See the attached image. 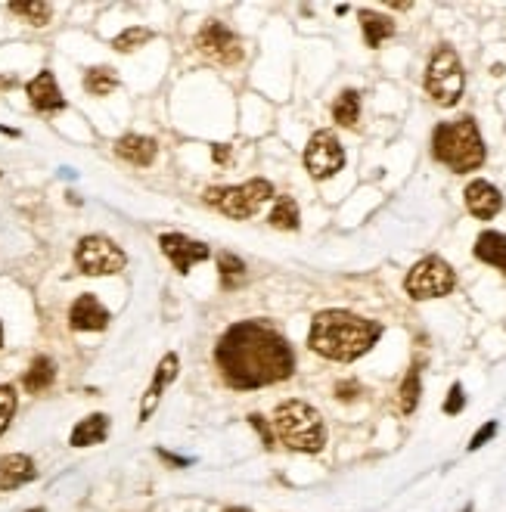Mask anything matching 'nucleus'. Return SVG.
<instances>
[{
    "mask_svg": "<svg viewBox=\"0 0 506 512\" xmlns=\"http://www.w3.org/2000/svg\"><path fill=\"white\" fill-rule=\"evenodd\" d=\"M475 258L503 270L506 274V233L497 230H485L479 239H475Z\"/></svg>",
    "mask_w": 506,
    "mask_h": 512,
    "instance_id": "obj_18",
    "label": "nucleus"
},
{
    "mask_svg": "<svg viewBox=\"0 0 506 512\" xmlns=\"http://www.w3.org/2000/svg\"><path fill=\"white\" fill-rule=\"evenodd\" d=\"M426 90L429 97L451 109L460 103L463 90H466V75H463V63L454 47H438L429 59V69H426Z\"/></svg>",
    "mask_w": 506,
    "mask_h": 512,
    "instance_id": "obj_6",
    "label": "nucleus"
},
{
    "mask_svg": "<svg viewBox=\"0 0 506 512\" xmlns=\"http://www.w3.org/2000/svg\"><path fill=\"white\" fill-rule=\"evenodd\" d=\"M75 264L87 277H112V274H122V270H125L128 255L118 249L109 236L94 233V236H84L78 243Z\"/></svg>",
    "mask_w": 506,
    "mask_h": 512,
    "instance_id": "obj_8",
    "label": "nucleus"
},
{
    "mask_svg": "<svg viewBox=\"0 0 506 512\" xmlns=\"http://www.w3.org/2000/svg\"><path fill=\"white\" fill-rule=\"evenodd\" d=\"M274 432L280 444L299 454H320L326 444V426L320 413L305 401H283L274 410Z\"/></svg>",
    "mask_w": 506,
    "mask_h": 512,
    "instance_id": "obj_4",
    "label": "nucleus"
},
{
    "mask_svg": "<svg viewBox=\"0 0 506 512\" xmlns=\"http://www.w3.org/2000/svg\"><path fill=\"white\" fill-rule=\"evenodd\" d=\"M16 416V388L0 385V435H4Z\"/></svg>",
    "mask_w": 506,
    "mask_h": 512,
    "instance_id": "obj_29",
    "label": "nucleus"
},
{
    "mask_svg": "<svg viewBox=\"0 0 506 512\" xmlns=\"http://www.w3.org/2000/svg\"><path fill=\"white\" fill-rule=\"evenodd\" d=\"M382 336V326L357 317L351 311H320L311 323L308 345L326 360H339V364H351V360L364 357Z\"/></svg>",
    "mask_w": 506,
    "mask_h": 512,
    "instance_id": "obj_2",
    "label": "nucleus"
},
{
    "mask_svg": "<svg viewBox=\"0 0 506 512\" xmlns=\"http://www.w3.org/2000/svg\"><path fill=\"white\" fill-rule=\"evenodd\" d=\"M361 28H364V41L367 47H382L389 38H395V22L382 13H373V10H361Z\"/></svg>",
    "mask_w": 506,
    "mask_h": 512,
    "instance_id": "obj_20",
    "label": "nucleus"
},
{
    "mask_svg": "<svg viewBox=\"0 0 506 512\" xmlns=\"http://www.w3.org/2000/svg\"><path fill=\"white\" fill-rule=\"evenodd\" d=\"M106 435H109V416L106 413H94V416L81 419V423L72 429L69 444L72 447H91V444L106 441Z\"/></svg>",
    "mask_w": 506,
    "mask_h": 512,
    "instance_id": "obj_19",
    "label": "nucleus"
},
{
    "mask_svg": "<svg viewBox=\"0 0 506 512\" xmlns=\"http://www.w3.org/2000/svg\"><path fill=\"white\" fill-rule=\"evenodd\" d=\"M274 199V184L264 177L246 180L240 187H212L205 190V202L215 205L221 215L233 218V221H249L252 215H258L264 202Z\"/></svg>",
    "mask_w": 506,
    "mask_h": 512,
    "instance_id": "obj_5",
    "label": "nucleus"
},
{
    "mask_svg": "<svg viewBox=\"0 0 506 512\" xmlns=\"http://www.w3.org/2000/svg\"><path fill=\"white\" fill-rule=\"evenodd\" d=\"M354 391H357V382H342V385L336 388V398L351 401V398H354Z\"/></svg>",
    "mask_w": 506,
    "mask_h": 512,
    "instance_id": "obj_33",
    "label": "nucleus"
},
{
    "mask_svg": "<svg viewBox=\"0 0 506 512\" xmlns=\"http://www.w3.org/2000/svg\"><path fill=\"white\" fill-rule=\"evenodd\" d=\"M218 270H221V286L224 289H236L246 280V264H243V258H236L233 252H221L218 255Z\"/></svg>",
    "mask_w": 506,
    "mask_h": 512,
    "instance_id": "obj_26",
    "label": "nucleus"
},
{
    "mask_svg": "<svg viewBox=\"0 0 506 512\" xmlns=\"http://www.w3.org/2000/svg\"><path fill=\"white\" fill-rule=\"evenodd\" d=\"M177 373H181V360H177L174 351H168V354L159 360L156 376H153L150 388H146V395H143V404H140V423H146V419H150V416L156 413V407H159V401H162V391L177 379Z\"/></svg>",
    "mask_w": 506,
    "mask_h": 512,
    "instance_id": "obj_12",
    "label": "nucleus"
},
{
    "mask_svg": "<svg viewBox=\"0 0 506 512\" xmlns=\"http://www.w3.org/2000/svg\"><path fill=\"white\" fill-rule=\"evenodd\" d=\"M0 348H4V323H0Z\"/></svg>",
    "mask_w": 506,
    "mask_h": 512,
    "instance_id": "obj_36",
    "label": "nucleus"
},
{
    "mask_svg": "<svg viewBox=\"0 0 506 512\" xmlns=\"http://www.w3.org/2000/svg\"><path fill=\"white\" fill-rule=\"evenodd\" d=\"M420 395H423V382H420V367H410L404 382H401V391H398V407L404 416H410L416 407H420Z\"/></svg>",
    "mask_w": 506,
    "mask_h": 512,
    "instance_id": "obj_24",
    "label": "nucleus"
},
{
    "mask_svg": "<svg viewBox=\"0 0 506 512\" xmlns=\"http://www.w3.org/2000/svg\"><path fill=\"white\" fill-rule=\"evenodd\" d=\"M463 407H466L463 385H460V382H454V385H451V395H448V401H444V413H448V416H457Z\"/></svg>",
    "mask_w": 506,
    "mask_h": 512,
    "instance_id": "obj_30",
    "label": "nucleus"
},
{
    "mask_svg": "<svg viewBox=\"0 0 506 512\" xmlns=\"http://www.w3.org/2000/svg\"><path fill=\"white\" fill-rule=\"evenodd\" d=\"M432 156L448 165L454 174H469L485 165V140L472 118L444 122L432 131Z\"/></svg>",
    "mask_w": 506,
    "mask_h": 512,
    "instance_id": "obj_3",
    "label": "nucleus"
},
{
    "mask_svg": "<svg viewBox=\"0 0 506 512\" xmlns=\"http://www.w3.org/2000/svg\"><path fill=\"white\" fill-rule=\"evenodd\" d=\"M10 13H16V16H22L28 25H47L50 22V16H53V7L50 4H44V0H28V4H10Z\"/></svg>",
    "mask_w": 506,
    "mask_h": 512,
    "instance_id": "obj_27",
    "label": "nucleus"
},
{
    "mask_svg": "<svg viewBox=\"0 0 506 512\" xmlns=\"http://www.w3.org/2000/svg\"><path fill=\"white\" fill-rule=\"evenodd\" d=\"M69 326L75 333H100L109 326V311L97 295H81L69 311Z\"/></svg>",
    "mask_w": 506,
    "mask_h": 512,
    "instance_id": "obj_13",
    "label": "nucleus"
},
{
    "mask_svg": "<svg viewBox=\"0 0 506 512\" xmlns=\"http://www.w3.org/2000/svg\"><path fill=\"white\" fill-rule=\"evenodd\" d=\"M494 435H497V423H494V419H491V423H485V426H482L479 432L472 435V441H469V450H479V447H485V444H488V441H491Z\"/></svg>",
    "mask_w": 506,
    "mask_h": 512,
    "instance_id": "obj_31",
    "label": "nucleus"
},
{
    "mask_svg": "<svg viewBox=\"0 0 506 512\" xmlns=\"http://www.w3.org/2000/svg\"><path fill=\"white\" fill-rule=\"evenodd\" d=\"M28 103H32L38 112H63L66 109V97H63V90H59L53 72H41L35 75L32 81H28Z\"/></svg>",
    "mask_w": 506,
    "mask_h": 512,
    "instance_id": "obj_15",
    "label": "nucleus"
},
{
    "mask_svg": "<svg viewBox=\"0 0 506 512\" xmlns=\"http://www.w3.org/2000/svg\"><path fill=\"white\" fill-rule=\"evenodd\" d=\"M159 249L174 264L177 274H190L196 264L212 258V249H208L205 243H199V239L184 236V233H162L159 236Z\"/></svg>",
    "mask_w": 506,
    "mask_h": 512,
    "instance_id": "obj_11",
    "label": "nucleus"
},
{
    "mask_svg": "<svg viewBox=\"0 0 506 512\" xmlns=\"http://www.w3.org/2000/svg\"><path fill=\"white\" fill-rule=\"evenodd\" d=\"M333 118L342 128H354L357 118H361V94L357 90H342L339 100L333 103Z\"/></svg>",
    "mask_w": 506,
    "mask_h": 512,
    "instance_id": "obj_23",
    "label": "nucleus"
},
{
    "mask_svg": "<svg viewBox=\"0 0 506 512\" xmlns=\"http://www.w3.org/2000/svg\"><path fill=\"white\" fill-rule=\"evenodd\" d=\"M305 168L314 180H330L345 168V149L333 131H317L305 146Z\"/></svg>",
    "mask_w": 506,
    "mask_h": 512,
    "instance_id": "obj_10",
    "label": "nucleus"
},
{
    "mask_svg": "<svg viewBox=\"0 0 506 512\" xmlns=\"http://www.w3.org/2000/svg\"><path fill=\"white\" fill-rule=\"evenodd\" d=\"M215 364L230 388L252 391L292 376L295 354L274 326L261 320L233 323L215 345Z\"/></svg>",
    "mask_w": 506,
    "mask_h": 512,
    "instance_id": "obj_1",
    "label": "nucleus"
},
{
    "mask_svg": "<svg viewBox=\"0 0 506 512\" xmlns=\"http://www.w3.org/2000/svg\"><path fill=\"white\" fill-rule=\"evenodd\" d=\"M115 87H118L115 69H109V66L87 69V75H84V90H87L91 97H109Z\"/></svg>",
    "mask_w": 506,
    "mask_h": 512,
    "instance_id": "obj_25",
    "label": "nucleus"
},
{
    "mask_svg": "<svg viewBox=\"0 0 506 512\" xmlns=\"http://www.w3.org/2000/svg\"><path fill=\"white\" fill-rule=\"evenodd\" d=\"M115 153L122 156L125 162L137 165V168H146L153 165L156 156H159V143L153 137H143V134H125L122 140L115 143Z\"/></svg>",
    "mask_w": 506,
    "mask_h": 512,
    "instance_id": "obj_16",
    "label": "nucleus"
},
{
    "mask_svg": "<svg viewBox=\"0 0 506 512\" xmlns=\"http://www.w3.org/2000/svg\"><path fill=\"white\" fill-rule=\"evenodd\" d=\"M271 227L277 230H299L302 224V212H299V202H295L292 196H277L274 208H271Z\"/></svg>",
    "mask_w": 506,
    "mask_h": 512,
    "instance_id": "obj_22",
    "label": "nucleus"
},
{
    "mask_svg": "<svg viewBox=\"0 0 506 512\" xmlns=\"http://www.w3.org/2000/svg\"><path fill=\"white\" fill-rule=\"evenodd\" d=\"M150 41H153V32H150V28L134 25V28H125V32L118 35V38H112V47H115L118 53H134V50H140L143 44H150Z\"/></svg>",
    "mask_w": 506,
    "mask_h": 512,
    "instance_id": "obj_28",
    "label": "nucleus"
},
{
    "mask_svg": "<svg viewBox=\"0 0 506 512\" xmlns=\"http://www.w3.org/2000/svg\"><path fill=\"white\" fill-rule=\"evenodd\" d=\"M466 208L472 218L479 221H491L500 208H503V196L494 184H488V180H472V184L466 187Z\"/></svg>",
    "mask_w": 506,
    "mask_h": 512,
    "instance_id": "obj_14",
    "label": "nucleus"
},
{
    "mask_svg": "<svg viewBox=\"0 0 506 512\" xmlns=\"http://www.w3.org/2000/svg\"><path fill=\"white\" fill-rule=\"evenodd\" d=\"M196 50L208 59V63H218V66H240L243 63V41L240 35L227 28L224 22H205L196 35Z\"/></svg>",
    "mask_w": 506,
    "mask_h": 512,
    "instance_id": "obj_9",
    "label": "nucleus"
},
{
    "mask_svg": "<svg viewBox=\"0 0 506 512\" xmlns=\"http://www.w3.org/2000/svg\"><path fill=\"white\" fill-rule=\"evenodd\" d=\"M38 475L32 457L25 454H7L0 457V491H16L22 485H28Z\"/></svg>",
    "mask_w": 506,
    "mask_h": 512,
    "instance_id": "obj_17",
    "label": "nucleus"
},
{
    "mask_svg": "<svg viewBox=\"0 0 506 512\" xmlns=\"http://www.w3.org/2000/svg\"><path fill=\"white\" fill-rule=\"evenodd\" d=\"M32 512H44V509H32Z\"/></svg>",
    "mask_w": 506,
    "mask_h": 512,
    "instance_id": "obj_37",
    "label": "nucleus"
},
{
    "mask_svg": "<svg viewBox=\"0 0 506 512\" xmlns=\"http://www.w3.org/2000/svg\"><path fill=\"white\" fill-rule=\"evenodd\" d=\"M212 159H215L218 165H227V159H230V143H218V146H212Z\"/></svg>",
    "mask_w": 506,
    "mask_h": 512,
    "instance_id": "obj_32",
    "label": "nucleus"
},
{
    "mask_svg": "<svg viewBox=\"0 0 506 512\" xmlns=\"http://www.w3.org/2000/svg\"><path fill=\"white\" fill-rule=\"evenodd\" d=\"M224 512H252V509H240V506H230V509H224Z\"/></svg>",
    "mask_w": 506,
    "mask_h": 512,
    "instance_id": "obj_35",
    "label": "nucleus"
},
{
    "mask_svg": "<svg viewBox=\"0 0 506 512\" xmlns=\"http://www.w3.org/2000/svg\"><path fill=\"white\" fill-rule=\"evenodd\" d=\"M457 286V274H454V267L438 258V255H429L423 261H416L413 270L407 274L404 280V289L410 298L416 301H432V298H444V295H451Z\"/></svg>",
    "mask_w": 506,
    "mask_h": 512,
    "instance_id": "obj_7",
    "label": "nucleus"
},
{
    "mask_svg": "<svg viewBox=\"0 0 506 512\" xmlns=\"http://www.w3.org/2000/svg\"><path fill=\"white\" fill-rule=\"evenodd\" d=\"M249 419H252V426H255V429L261 432L264 444H267V447H274V438H271V432H267V426L261 423V416H249Z\"/></svg>",
    "mask_w": 506,
    "mask_h": 512,
    "instance_id": "obj_34",
    "label": "nucleus"
},
{
    "mask_svg": "<svg viewBox=\"0 0 506 512\" xmlns=\"http://www.w3.org/2000/svg\"><path fill=\"white\" fill-rule=\"evenodd\" d=\"M53 379H56V364L50 357H35L32 360V367H28V373H25V379H22V385L32 391V395H41V391H47L50 385H53Z\"/></svg>",
    "mask_w": 506,
    "mask_h": 512,
    "instance_id": "obj_21",
    "label": "nucleus"
}]
</instances>
